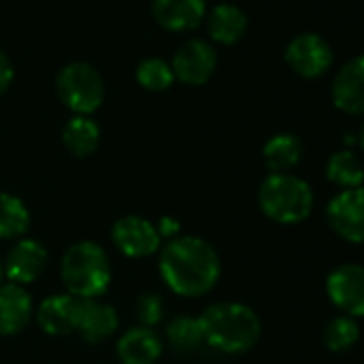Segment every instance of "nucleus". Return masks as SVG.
Listing matches in <instances>:
<instances>
[{"instance_id": "f257e3e1", "label": "nucleus", "mask_w": 364, "mask_h": 364, "mask_svg": "<svg viewBox=\"0 0 364 364\" xmlns=\"http://www.w3.org/2000/svg\"><path fill=\"white\" fill-rule=\"evenodd\" d=\"M159 272L173 294L200 298L219 283L221 259L210 242L198 236H178L161 249Z\"/></svg>"}, {"instance_id": "f03ea898", "label": "nucleus", "mask_w": 364, "mask_h": 364, "mask_svg": "<svg viewBox=\"0 0 364 364\" xmlns=\"http://www.w3.org/2000/svg\"><path fill=\"white\" fill-rule=\"evenodd\" d=\"M204 343L223 353H245L262 336L257 313L242 302H215L200 315Z\"/></svg>"}, {"instance_id": "7ed1b4c3", "label": "nucleus", "mask_w": 364, "mask_h": 364, "mask_svg": "<svg viewBox=\"0 0 364 364\" xmlns=\"http://www.w3.org/2000/svg\"><path fill=\"white\" fill-rule=\"evenodd\" d=\"M60 277L67 287V294H71L73 298H101L112 283V266L105 249L92 240L75 242L63 255Z\"/></svg>"}, {"instance_id": "20e7f679", "label": "nucleus", "mask_w": 364, "mask_h": 364, "mask_svg": "<svg viewBox=\"0 0 364 364\" xmlns=\"http://www.w3.org/2000/svg\"><path fill=\"white\" fill-rule=\"evenodd\" d=\"M257 202L270 221L294 225L313 213L315 196L309 182L294 173H270L259 185Z\"/></svg>"}, {"instance_id": "39448f33", "label": "nucleus", "mask_w": 364, "mask_h": 364, "mask_svg": "<svg viewBox=\"0 0 364 364\" xmlns=\"http://www.w3.org/2000/svg\"><path fill=\"white\" fill-rule=\"evenodd\" d=\"M56 92L75 116H90L105 99V84L88 63H71L58 73Z\"/></svg>"}, {"instance_id": "423d86ee", "label": "nucleus", "mask_w": 364, "mask_h": 364, "mask_svg": "<svg viewBox=\"0 0 364 364\" xmlns=\"http://www.w3.org/2000/svg\"><path fill=\"white\" fill-rule=\"evenodd\" d=\"M326 221L338 238L351 245H362L364 242V187L336 193L326 206Z\"/></svg>"}, {"instance_id": "0eeeda50", "label": "nucleus", "mask_w": 364, "mask_h": 364, "mask_svg": "<svg viewBox=\"0 0 364 364\" xmlns=\"http://www.w3.org/2000/svg\"><path fill=\"white\" fill-rule=\"evenodd\" d=\"M330 302L347 317H364V266H336L326 279Z\"/></svg>"}, {"instance_id": "6e6552de", "label": "nucleus", "mask_w": 364, "mask_h": 364, "mask_svg": "<svg viewBox=\"0 0 364 364\" xmlns=\"http://www.w3.org/2000/svg\"><path fill=\"white\" fill-rule=\"evenodd\" d=\"M285 63L296 75L313 80L323 75L332 67V48L323 37L304 33L289 41L285 50Z\"/></svg>"}, {"instance_id": "1a4fd4ad", "label": "nucleus", "mask_w": 364, "mask_h": 364, "mask_svg": "<svg viewBox=\"0 0 364 364\" xmlns=\"http://www.w3.org/2000/svg\"><path fill=\"white\" fill-rule=\"evenodd\" d=\"M217 69V52L208 41L191 39L182 46L173 56V77L187 86L206 84Z\"/></svg>"}, {"instance_id": "9d476101", "label": "nucleus", "mask_w": 364, "mask_h": 364, "mask_svg": "<svg viewBox=\"0 0 364 364\" xmlns=\"http://www.w3.org/2000/svg\"><path fill=\"white\" fill-rule=\"evenodd\" d=\"M112 240L116 249L127 257H150L161 247L154 223L137 215L118 219L112 228Z\"/></svg>"}, {"instance_id": "9b49d317", "label": "nucleus", "mask_w": 364, "mask_h": 364, "mask_svg": "<svg viewBox=\"0 0 364 364\" xmlns=\"http://www.w3.org/2000/svg\"><path fill=\"white\" fill-rule=\"evenodd\" d=\"M48 268V251L39 240L33 238H20L7 259H5V277L9 279V283L16 285H28L33 281H37Z\"/></svg>"}, {"instance_id": "f8f14e48", "label": "nucleus", "mask_w": 364, "mask_h": 364, "mask_svg": "<svg viewBox=\"0 0 364 364\" xmlns=\"http://www.w3.org/2000/svg\"><path fill=\"white\" fill-rule=\"evenodd\" d=\"M332 101L345 114H364V54L338 69L332 82Z\"/></svg>"}, {"instance_id": "ddd939ff", "label": "nucleus", "mask_w": 364, "mask_h": 364, "mask_svg": "<svg viewBox=\"0 0 364 364\" xmlns=\"http://www.w3.org/2000/svg\"><path fill=\"white\" fill-rule=\"evenodd\" d=\"M152 16L165 31L185 33L204 22L206 3L204 0H152Z\"/></svg>"}, {"instance_id": "4468645a", "label": "nucleus", "mask_w": 364, "mask_h": 364, "mask_svg": "<svg viewBox=\"0 0 364 364\" xmlns=\"http://www.w3.org/2000/svg\"><path fill=\"white\" fill-rule=\"evenodd\" d=\"M82 300L71 294H58L46 298L37 309V323L52 336H65L77 330Z\"/></svg>"}, {"instance_id": "2eb2a0df", "label": "nucleus", "mask_w": 364, "mask_h": 364, "mask_svg": "<svg viewBox=\"0 0 364 364\" xmlns=\"http://www.w3.org/2000/svg\"><path fill=\"white\" fill-rule=\"evenodd\" d=\"M33 319V298L16 283L0 285V336L22 332Z\"/></svg>"}, {"instance_id": "dca6fc26", "label": "nucleus", "mask_w": 364, "mask_h": 364, "mask_svg": "<svg viewBox=\"0 0 364 364\" xmlns=\"http://www.w3.org/2000/svg\"><path fill=\"white\" fill-rule=\"evenodd\" d=\"M163 353V341L152 328H129L116 343V355L122 364H154Z\"/></svg>"}, {"instance_id": "f3484780", "label": "nucleus", "mask_w": 364, "mask_h": 364, "mask_svg": "<svg viewBox=\"0 0 364 364\" xmlns=\"http://www.w3.org/2000/svg\"><path fill=\"white\" fill-rule=\"evenodd\" d=\"M118 330V313L112 304L97 300H82L77 330L84 341L101 343Z\"/></svg>"}, {"instance_id": "a211bd4d", "label": "nucleus", "mask_w": 364, "mask_h": 364, "mask_svg": "<svg viewBox=\"0 0 364 364\" xmlns=\"http://www.w3.org/2000/svg\"><path fill=\"white\" fill-rule=\"evenodd\" d=\"M249 20L245 11L236 5H217L208 16V33L213 41L221 46L238 43L247 33Z\"/></svg>"}, {"instance_id": "6ab92c4d", "label": "nucleus", "mask_w": 364, "mask_h": 364, "mask_svg": "<svg viewBox=\"0 0 364 364\" xmlns=\"http://www.w3.org/2000/svg\"><path fill=\"white\" fill-rule=\"evenodd\" d=\"M262 156L272 173H289L302 159V141L291 133H277L264 144Z\"/></svg>"}, {"instance_id": "aec40b11", "label": "nucleus", "mask_w": 364, "mask_h": 364, "mask_svg": "<svg viewBox=\"0 0 364 364\" xmlns=\"http://www.w3.org/2000/svg\"><path fill=\"white\" fill-rule=\"evenodd\" d=\"M101 131L90 116H73L63 131V144L73 156H90L99 148Z\"/></svg>"}, {"instance_id": "412c9836", "label": "nucleus", "mask_w": 364, "mask_h": 364, "mask_svg": "<svg viewBox=\"0 0 364 364\" xmlns=\"http://www.w3.org/2000/svg\"><path fill=\"white\" fill-rule=\"evenodd\" d=\"M326 176L332 185L347 189H358L364 185V163L362 159L351 150H338L330 154L326 163Z\"/></svg>"}, {"instance_id": "4be33fe9", "label": "nucleus", "mask_w": 364, "mask_h": 364, "mask_svg": "<svg viewBox=\"0 0 364 364\" xmlns=\"http://www.w3.org/2000/svg\"><path fill=\"white\" fill-rule=\"evenodd\" d=\"M28 228L31 213L26 204L11 193H0V240H20Z\"/></svg>"}, {"instance_id": "5701e85b", "label": "nucleus", "mask_w": 364, "mask_h": 364, "mask_svg": "<svg viewBox=\"0 0 364 364\" xmlns=\"http://www.w3.org/2000/svg\"><path fill=\"white\" fill-rule=\"evenodd\" d=\"M167 343L178 351V353H191L204 345V332L200 317L191 315H178L169 321L165 330Z\"/></svg>"}, {"instance_id": "b1692460", "label": "nucleus", "mask_w": 364, "mask_h": 364, "mask_svg": "<svg viewBox=\"0 0 364 364\" xmlns=\"http://www.w3.org/2000/svg\"><path fill=\"white\" fill-rule=\"evenodd\" d=\"M358 338H360V328L355 319L347 315H338L330 319L323 328V345L334 353H343L351 349L358 343Z\"/></svg>"}, {"instance_id": "393cba45", "label": "nucleus", "mask_w": 364, "mask_h": 364, "mask_svg": "<svg viewBox=\"0 0 364 364\" xmlns=\"http://www.w3.org/2000/svg\"><path fill=\"white\" fill-rule=\"evenodd\" d=\"M135 77H137V84L150 92H163L176 80L171 65H167L163 58H146L144 63H139Z\"/></svg>"}, {"instance_id": "a878e982", "label": "nucleus", "mask_w": 364, "mask_h": 364, "mask_svg": "<svg viewBox=\"0 0 364 364\" xmlns=\"http://www.w3.org/2000/svg\"><path fill=\"white\" fill-rule=\"evenodd\" d=\"M137 319L144 328H154L165 315V302L159 294H144L137 298Z\"/></svg>"}, {"instance_id": "bb28decb", "label": "nucleus", "mask_w": 364, "mask_h": 364, "mask_svg": "<svg viewBox=\"0 0 364 364\" xmlns=\"http://www.w3.org/2000/svg\"><path fill=\"white\" fill-rule=\"evenodd\" d=\"M156 228V234H159V238L163 240H173V238H178V234H180V223L176 221V219H171V217H161L159 219V223L154 225Z\"/></svg>"}, {"instance_id": "cd10ccee", "label": "nucleus", "mask_w": 364, "mask_h": 364, "mask_svg": "<svg viewBox=\"0 0 364 364\" xmlns=\"http://www.w3.org/2000/svg\"><path fill=\"white\" fill-rule=\"evenodd\" d=\"M14 82V65L11 60L0 52V97H3Z\"/></svg>"}, {"instance_id": "c85d7f7f", "label": "nucleus", "mask_w": 364, "mask_h": 364, "mask_svg": "<svg viewBox=\"0 0 364 364\" xmlns=\"http://www.w3.org/2000/svg\"><path fill=\"white\" fill-rule=\"evenodd\" d=\"M3 279H5V262L0 259V285H3Z\"/></svg>"}, {"instance_id": "c756f323", "label": "nucleus", "mask_w": 364, "mask_h": 364, "mask_svg": "<svg viewBox=\"0 0 364 364\" xmlns=\"http://www.w3.org/2000/svg\"><path fill=\"white\" fill-rule=\"evenodd\" d=\"M358 141H360V146H362V150H364V124H362V129H360V135H358Z\"/></svg>"}]
</instances>
